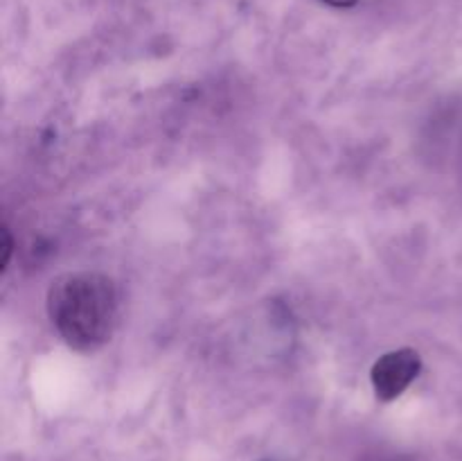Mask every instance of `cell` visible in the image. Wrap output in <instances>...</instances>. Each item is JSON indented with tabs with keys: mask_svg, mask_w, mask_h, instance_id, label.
I'll return each mask as SVG.
<instances>
[{
	"mask_svg": "<svg viewBox=\"0 0 462 461\" xmlns=\"http://www.w3.org/2000/svg\"><path fill=\"white\" fill-rule=\"evenodd\" d=\"M323 3L332 5V7H338V9H346V7H352V5H356V0H323Z\"/></svg>",
	"mask_w": 462,
	"mask_h": 461,
	"instance_id": "cell-4",
	"label": "cell"
},
{
	"mask_svg": "<svg viewBox=\"0 0 462 461\" xmlns=\"http://www.w3.org/2000/svg\"><path fill=\"white\" fill-rule=\"evenodd\" d=\"M45 306L59 337L77 353L106 346L120 316L116 280L99 271H75L54 278Z\"/></svg>",
	"mask_w": 462,
	"mask_h": 461,
	"instance_id": "cell-1",
	"label": "cell"
},
{
	"mask_svg": "<svg viewBox=\"0 0 462 461\" xmlns=\"http://www.w3.org/2000/svg\"><path fill=\"white\" fill-rule=\"evenodd\" d=\"M422 371V357L415 348H397L383 353L370 369L374 396L382 402H393L418 380Z\"/></svg>",
	"mask_w": 462,
	"mask_h": 461,
	"instance_id": "cell-2",
	"label": "cell"
},
{
	"mask_svg": "<svg viewBox=\"0 0 462 461\" xmlns=\"http://www.w3.org/2000/svg\"><path fill=\"white\" fill-rule=\"evenodd\" d=\"M12 249H14V242H12V233H9L7 226H3V262H0V269H7L9 265V258H12Z\"/></svg>",
	"mask_w": 462,
	"mask_h": 461,
	"instance_id": "cell-3",
	"label": "cell"
}]
</instances>
